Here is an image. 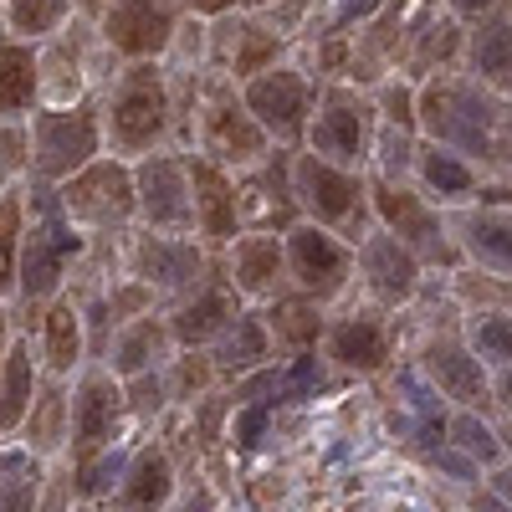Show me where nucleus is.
Returning <instances> with one entry per match:
<instances>
[{"mask_svg": "<svg viewBox=\"0 0 512 512\" xmlns=\"http://www.w3.org/2000/svg\"><path fill=\"white\" fill-rule=\"evenodd\" d=\"M36 57L26 47H6L0 52V113H21L36 93Z\"/></svg>", "mask_w": 512, "mask_h": 512, "instance_id": "25", "label": "nucleus"}, {"mask_svg": "<svg viewBox=\"0 0 512 512\" xmlns=\"http://www.w3.org/2000/svg\"><path fill=\"white\" fill-rule=\"evenodd\" d=\"M277 57V36L267 26H241V52H236V72H267V62Z\"/></svg>", "mask_w": 512, "mask_h": 512, "instance_id": "36", "label": "nucleus"}, {"mask_svg": "<svg viewBox=\"0 0 512 512\" xmlns=\"http://www.w3.org/2000/svg\"><path fill=\"white\" fill-rule=\"evenodd\" d=\"M246 108H251V118L262 123L267 134L297 139L303 134V118H308V82L297 72H287V67H272V72H262L246 88Z\"/></svg>", "mask_w": 512, "mask_h": 512, "instance_id": "7", "label": "nucleus"}, {"mask_svg": "<svg viewBox=\"0 0 512 512\" xmlns=\"http://www.w3.org/2000/svg\"><path fill=\"white\" fill-rule=\"evenodd\" d=\"M62 410H67V400H62L57 390L36 400V425H31V441H36V446H57V436H62Z\"/></svg>", "mask_w": 512, "mask_h": 512, "instance_id": "39", "label": "nucleus"}, {"mask_svg": "<svg viewBox=\"0 0 512 512\" xmlns=\"http://www.w3.org/2000/svg\"><path fill=\"white\" fill-rule=\"evenodd\" d=\"M0 349H6V328H0ZM0 364H6V359H0Z\"/></svg>", "mask_w": 512, "mask_h": 512, "instance_id": "48", "label": "nucleus"}, {"mask_svg": "<svg viewBox=\"0 0 512 512\" xmlns=\"http://www.w3.org/2000/svg\"><path fill=\"white\" fill-rule=\"evenodd\" d=\"M318 384H323L318 359H297V364H292V374H287V395H308V390H318Z\"/></svg>", "mask_w": 512, "mask_h": 512, "instance_id": "40", "label": "nucleus"}, {"mask_svg": "<svg viewBox=\"0 0 512 512\" xmlns=\"http://www.w3.org/2000/svg\"><path fill=\"white\" fill-rule=\"evenodd\" d=\"M472 67H477L487 82H502V88H512V16H497V21H487V26L472 36Z\"/></svg>", "mask_w": 512, "mask_h": 512, "instance_id": "19", "label": "nucleus"}, {"mask_svg": "<svg viewBox=\"0 0 512 512\" xmlns=\"http://www.w3.org/2000/svg\"><path fill=\"white\" fill-rule=\"evenodd\" d=\"M36 487H41V472H36V461L26 451L0 456V512H31Z\"/></svg>", "mask_w": 512, "mask_h": 512, "instance_id": "24", "label": "nucleus"}, {"mask_svg": "<svg viewBox=\"0 0 512 512\" xmlns=\"http://www.w3.org/2000/svg\"><path fill=\"white\" fill-rule=\"evenodd\" d=\"M216 359H221V369H251V364H262V359H267V328L256 323L251 313H241V318L226 328Z\"/></svg>", "mask_w": 512, "mask_h": 512, "instance_id": "26", "label": "nucleus"}, {"mask_svg": "<svg viewBox=\"0 0 512 512\" xmlns=\"http://www.w3.org/2000/svg\"><path fill=\"white\" fill-rule=\"evenodd\" d=\"M466 246L477 251V262L512 272V216H477L466 226Z\"/></svg>", "mask_w": 512, "mask_h": 512, "instance_id": "27", "label": "nucleus"}, {"mask_svg": "<svg viewBox=\"0 0 512 512\" xmlns=\"http://www.w3.org/2000/svg\"><path fill=\"white\" fill-rule=\"evenodd\" d=\"M364 272L384 303H400V297L415 292V256L400 246V236H374L364 246Z\"/></svg>", "mask_w": 512, "mask_h": 512, "instance_id": "17", "label": "nucleus"}, {"mask_svg": "<svg viewBox=\"0 0 512 512\" xmlns=\"http://www.w3.org/2000/svg\"><path fill=\"white\" fill-rule=\"evenodd\" d=\"M164 354V328L154 323V318H144V323H134L123 338H118V374H144L154 359Z\"/></svg>", "mask_w": 512, "mask_h": 512, "instance_id": "29", "label": "nucleus"}, {"mask_svg": "<svg viewBox=\"0 0 512 512\" xmlns=\"http://www.w3.org/2000/svg\"><path fill=\"white\" fill-rule=\"evenodd\" d=\"M169 128V93H164V77L154 67H134L123 77V88L108 103V134L123 154H144L164 139Z\"/></svg>", "mask_w": 512, "mask_h": 512, "instance_id": "2", "label": "nucleus"}, {"mask_svg": "<svg viewBox=\"0 0 512 512\" xmlns=\"http://www.w3.org/2000/svg\"><path fill=\"white\" fill-rule=\"evenodd\" d=\"M369 149V103L354 93H328L313 123V154H323L328 164H354Z\"/></svg>", "mask_w": 512, "mask_h": 512, "instance_id": "6", "label": "nucleus"}, {"mask_svg": "<svg viewBox=\"0 0 512 512\" xmlns=\"http://www.w3.org/2000/svg\"><path fill=\"white\" fill-rule=\"evenodd\" d=\"M62 205H67V216H77V221L113 226V221H123L128 210H134V185H128V175L118 164H88L62 190Z\"/></svg>", "mask_w": 512, "mask_h": 512, "instance_id": "8", "label": "nucleus"}, {"mask_svg": "<svg viewBox=\"0 0 512 512\" xmlns=\"http://www.w3.org/2000/svg\"><path fill=\"white\" fill-rule=\"evenodd\" d=\"M472 349L482 364H512V323L497 313H482L472 323Z\"/></svg>", "mask_w": 512, "mask_h": 512, "instance_id": "32", "label": "nucleus"}, {"mask_svg": "<svg viewBox=\"0 0 512 512\" xmlns=\"http://www.w3.org/2000/svg\"><path fill=\"white\" fill-rule=\"evenodd\" d=\"M164 497H169V461H164L159 451H144V456L134 461V472H128L123 507H134V512H154Z\"/></svg>", "mask_w": 512, "mask_h": 512, "instance_id": "23", "label": "nucleus"}, {"mask_svg": "<svg viewBox=\"0 0 512 512\" xmlns=\"http://www.w3.org/2000/svg\"><path fill=\"white\" fill-rule=\"evenodd\" d=\"M379 195V216L390 221V231L405 241V246H420V251H446V241H441V226H436V216L425 210L410 190H395V185H379L374 190Z\"/></svg>", "mask_w": 512, "mask_h": 512, "instance_id": "15", "label": "nucleus"}, {"mask_svg": "<svg viewBox=\"0 0 512 512\" xmlns=\"http://www.w3.org/2000/svg\"><path fill=\"white\" fill-rule=\"evenodd\" d=\"M492 482H497V492H502V497H512V477H507V472H502V477H492Z\"/></svg>", "mask_w": 512, "mask_h": 512, "instance_id": "47", "label": "nucleus"}, {"mask_svg": "<svg viewBox=\"0 0 512 512\" xmlns=\"http://www.w3.org/2000/svg\"><path fill=\"white\" fill-rule=\"evenodd\" d=\"M333 359L349 369H379L384 364V328L374 318H349L333 328Z\"/></svg>", "mask_w": 512, "mask_h": 512, "instance_id": "18", "label": "nucleus"}, {"mask_svg": "<svg viewBox=\"0 0 512 512\" xmlns=\"http://www.w3.org/2000/svg\"><path fill=\"white\" fill-rule=\"evenodd\" d=\"M67 6L72 0H11V26L26 31V36H41L67 16Z\"/></svg>", "mask_w": 512, "mask_h": 512, "instance_id": "33", "label": "nucleus"}, {"mask_svg": "<svg viewBox=\"0 0 512 512\" xmlns=\"http://www.w3.org/2000/svg\"><path fill=\"white\" fill-rule=\"evenodd\" d=\"M277 333L287 338V344L303 349V344H313V338H318V313L308 303H282L277 308Z\"/></svg>", "mask_w": 512, "mask_h": 512, "instance_id": "37", "label": "nucleus"}, {"mask_svg": "<svg viewBox=\"0 0 512 512\" xmlns=\"http://www.w3.org/2000/svg\"><path fill=\"white\" fill-rule=\"evenodd\" d=\"M502 400H507V410H512V364H507V374H502Z\"/></svg>", "mask_w": 512, "mask_h": 512, "instance_id": "46", "label": "nucleus"}, {"mask_svg": "<svg viewBox=\"0 0 512 512\" xmlns=\"http://www.w3.org/2000/svg\"><path fill=\"white\" fill-rule=\"evenodd\" d=\"M451 6L461 11V16H482V11H492L497 0H451Z\"/></svg>", "mask_w": 512, "mask_h": 512, "instance_id": "43", "label": "nucleus"}, {"mask_svg": "<svg viewBox=\"0 0 512 512\" xmlns=\"http://www.w3.org/2000/svg\"><path fill=\"white\" fill-rule=\"evenodd\" d=\"M277 267H282V246H277L272 236H246V241H236V282H241L246 292H267L272 277H277Z\"/></svg>", "mask_w": 512, "mask_h": 512, "instance_id": "22", "label": "nucleus"}, {"mask_svg": "<svg viewBox=\"0 0 512 512\" xmlns=\"http://www.w3.org/2000/svg\"><path fill=\"white\" fill-rule=\"evenodd\" d=\"M420 118L436 134V144L466 149V154H492V128H497V108L472 88V82H431L420 98Z\"/></svg>", "mask_w": 512, "mask_h": 512, "instance_id": "1", "label": "nucleus"}, {"mask_svg": "<svg viewBox=\"0 0 512 512\" xmlns=\"http://www.w3.org/2000/svg\"><path fill=\"white\" fill-rule=\"evenodd\" d=\"M31 410V349H11L6 354V384H0V431H11V425Z\"/></svg>", "mask_w": 512, "mask_h": 512, "instance_id": "28", "label": "nucleus"}, {"mask_svg": "<svg viewBox=\"0 0 512 512\" xmlns=\"http://www.w3.org/2000/svg\"><path fill=\"white\" fill-rule=\"evenodd\" d=\"M190 185H195V221L205 226V236H216V241L236 236L241 195L226 185L221 169H216V164H205V159H195V164H190Z\"/></svg>", "mask_w": 512, "mask_h": 512, "instance_id": "14", "label": "nucleus"}, {"mask_svg": "<svg viewBox=\"0 0 512 512\" xmlns=\"http://www.w3.org/2000/svg\"><path fill=\"white\" fill-rule=\"evenodd\" d=\"M384 113H390V123L410 128V123H415V98H410L405 88H390V93H384Z\"/></svg>", "mask_w": 512, "mask_h": 512, "instance_id": "41", "label": "nucleus"}, {"mask_svg": "<svg viewBox=\"0 0 512 512\" xmlns=\"http://www.w3.org/2000/svg\"><path fill=\"white\" fill-rule=\"evenodd\" d=\"M425 369H431V379L441 384L451 400H461V405L487 400L482 359H477V354H466L461 344H431V349H425Z\"/></svg>", "mask_w": 512, "mask_h": 512, "instance_id": "16", "label": "nucleus"}, {"mask_svg": "<svg viewBox=\"0 0 512 512\" xmlns=\"http://www.w3.org/2000/svg\"><path fill=\"white\" fill-rule=\"evenodd\" d=\"M292 180H297V200H303L318 221H349V216H354V205H359V180H349L338 164L308 154V159H297Z\"/></svg>", "mask_w": 512, "mask_h": 512, "instance_id": "12", "label": "nucleus"}, {"mask_svg": "<svg viewBox=\"0 0 512 512\" xmlns=\"http://www.w3.org/2000/svg\"><path fill=\"white\" fill-rule=\"evenodd\" d=\"M267 431V410L256 405V410H246L241 420H236V446H256V436Z\"/></svg>", "mask_w": 512, "mask_h": 512, "instance_id": "42", "label": "nucleus"}, {"mask_svg": "<svg viewBox=\"0 0 512 512\" xmlns=\"http://www.w3.org/2000/svg\"><path fill=\"white\" fill-rule=\"evenodd\" d=\"M16 241H21V205L0 200V292L16 282Z\"/></svg>", "mask_w": 512, "mask_h": 512, "instance_id": "35", "label": "nucleus"}, {"mask_svg": "<svg viewBox=\"0 0 512 512\" xmlns=\"http://www.w3.org/2000/svg\"><path fill=\"white\" fill-rule=\"evenodd\" d=\"M441 466H451V472H461V477H472V461H461V456H441Z\"/></svg>", "mask_w": 512, "mask_h": 512, "instance_id": "45", "label": "nucleus"}, {"mask_svg": "<svg viewBox=\"0 0 512 512\" xmlns=\"http://www.w3.org/2000/svg\"><path fill=\"white\" fill-rule=\"evenodd\" d=\"M190 164L175 159H149L139 169V195H144V216L154 226H190L195 221V200H190Z\"/></svg>", "mask_w": 512, "mask_h": 512, "instance_id": "13", "label": "nucleus"}, {"mask_svg": "<svg viewBox=\"0 0 512 512\" xmlns=\"http://www.w3.org/2000/svg\"><path fill=\"white\" fill-rule=\"evenodd\" d=\"M461 52V31L451 21H431L420 31V47H415V67H436V62H451Z\"/></svg>", "mask_w": 512, "mask_h": 512, "instance_id": "34", "label": "nucleus"}, {"mask_svg": "<svg viewBox=\"0 0 512 512\" xmlns=\"http://www.w3.org/2000/svg\"><path fill=\"white\" fill-rule=\"evenodd\" d=\"M200 11H226V6H262V0H195Z\"/></svg>", "mask_w": 512, "mask_h": 512, "instance_id": "44", "label": "nucleus"}, {"mask_svg": "<svg viewBox=\"0 0 512 512\" xmlns=\"http://www.w3.org/2000/svg\"><path fill=\"white\" fill-rule=\"evenodd\" d=\"M98 149V118L88 108H57V113H41L36 118V175H72L93 159Z\"/></svg>", "mask_w": 512, "mask_h": 512, "instance_id": "4", "label": "nucleus"}, {"mask_svg": "<svg viewBox=\"0 0 512 512\" xmlns=\"http://www.w3.org/2000/svg\"><path fill=\"white\" fill-rule=\"evenodd\" d=\"M287 262H292V277L303 282V292H318V297H333L338 287L349 282V251L338 246L328 231H318V226H297L292 231Z\"/></svg>", "mask_w": 512, "mask_h": 512, "instance_id": "10", "label": "nucleus"}, {"mask_svg": "<svg viewBox=\"0 0 512 512\" xmlns=\"http://www.w3.org/2000/svg\"><path fill=\"white\" fill-rule=\"evenodd\" d=\"M200 128H205L210 154H221V159L246 164V159L262 154V123H256V118L236 103V93L226 88L221 77L210 82L205 98H200Z\"/></svg>", "mask_w": 512, "mask_h": 512, "instance_id": "5", "label": "nucleus"}, {"mask_svg": "<svg viewBox=\"0 0 512 512\" xmlns=\"http://www.w3.org/2000/svg\"><path fill=\"white\" fill-rule=\"evenodd\" d=\"M420 175H425V185H431L436 195H446V200H461V195H472V169H466L456 154H446L441 144L436 149H425V159H420Z\"/></svg>", "mask_w": 512, "mask_h": 512, "instance_id": "30", "label": "nucleus"}, {"mask_svg": "<svg viewBox=\"0 0 512 512\" xmlns=\"http://www.w3.org/2000/svg\"><path fill=\"white\" fill-rule=\"evenodd\" d=\"M195 267H200V256H195L190 246L164 241V236H154V241H144V246H139V272H144L149 282L180 287V282H190V277H195Z\"/></svg>", "mask_w": 512, "mask_h": 512, "instance_id": "20", "label": "nucleus"}, {"mask_svg": "<svg viewBox=\"0 0 512 512\" xmlns=\"http://www.w3.org/2000/svg\"><path fill=\"white\" fill-rule=\"evenodd\" d=\"M451 436H456V446H461V451H472L477 461H497V436L487 431V425H482L477 415H461V420L451 425Z\"/></svg>", "mask_w": 512, "mask_h": 512, "instance_id": "38", "label": "nucleus"}, {"mask_svg": "<svg viewBox=\"0 0 512 512\" xmlns=\"http://www.w3.org/2000/svg\"><path fill=\"white\" fill-rule=\"evenodd\" d=\"M103 36L128 57H154L175 36V16L164 0H113L103 16Z\"/></svg>", "mask_w": 512, "mask_h": 512, "instance_id": "9", "label": "nucleus"}, {"mask_svg": "<svg viewBox=\"0 0 512 512\" xmlns=\"http://www.w3.org/2000/svg\"><path fill=\"white\" fill-rule=\"evenodd\" d=\"M118 410H123V395L108 374H93L77 395V410H72V436H77V466H88L118 431Z\"/></svg>", "mask_w": 512, "mask_h": 512, "instance_id": "11", "label": "nucleus"}, {"mask_svg": "<svg viewBox=\"0 0 512 512\" xmlns=\"http://www.w3.org/2000/svg\"><path fill=\"white\" fill-rule=\"evenodd\" d=\"M82 251V241L72 236L67 221V205L62 200H36V216H31V236H26V267H21V292L26 297H47L67 262Z\"/></svg>", "mask_w": 512, "mask_h": 512, "instance_id": "3", "label": "nucleus"}, {"mask_svg": "<svg viewBox=\"0 0 512 512\" xmlns=\"http://www.w3.org/2000/svg\"><path fill=\"white\" fill-rule=\"evenodd\" d=\"M241 313H236V303H231V292H205L200 303H190V308H180V318H175V333L185 338V344H205L210 333H221L226 323H236Z\"/></svg>", "mask_w": 512, "mask_h": 512, "instance_id": "21", "label": "nucleus"}, {"mask_svg": "<svg viewBox=\"0 0 512 512\" xmlns=\"http://www.w3.org/2000/svg\"><path fill=\"white\" fill-rule=\"evenodd\" d=\"M77 349H82L77 313L72 308H52L47 313V359H52V369H72L77 364Z\"/></svg>", "mask_w": 512, "mask_h": 512, "instance_id": "31", "label": "nucleus"}]
</instances>
